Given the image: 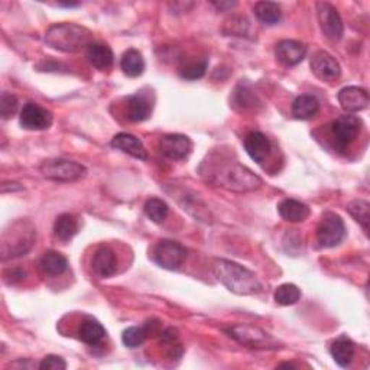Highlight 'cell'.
<instances>
[{"label": "cell", "mask_w": 370, "mask_h": 370, "mask_svg": "<svg viewBox=\"0 0 370 370\" xmlns=\"http://www.w3.org/2000/svg\"><path fill=\"white\" fill-rule=\"evenodd\" d=\"M203 165H207V169H200L202 175L216 187L235 193H248L262 187V179L236 161H216Z\"/></svg>", "instance_id": "6da1fadb"}, {"label": "cell", "mask_w": 370, "mask_h": 370, "mask_svg": "<svg viewBox=\"0 0 370 370\" xmlns=\"http://www.w3.org/2000/svg\"><path fill=\"white\" fill-rule=\"evenodd\" d=\"M213 272H215L219 282H221L233 294L253 295L262 291V283L258 276L248 268L236 262L219 259L213 265Z\"/></svg>", "instance_id": "7a4b0ae2"}, {"label": "cell", "mask_w": 370, "mask_h": 370, "mask_svg": "<svg viewBox=\"0 0 370 370\" xmlns=\"http://www.w3.org/2000/svg\"><path fill=\"white\" fill-rule=\"evenodd\" d=\"M93 34L85 26L77 23H55L48 28L45 34V42L54 50L63 52H80L85 47L89 48Z\"/></svg>", "instance_id": "3957f363"}, {"label": "cell", "mask_w": 370, "mask_h": 370, "mask_svg": "<svg viewBox=\"0 0 370 370\" xmlns=\"http://www.w3.org/2000/svg\"><path fill=\"white\" fill-rule=\"evenodd\" d=\"M36 239V229L31 221L18 220L10 224V229L5 230L2 241L3 261L19 258L26 254L34 246Z\"/></svg>", "instance_id": "277c9868"}, {"label": "cell", "mask_w": 370, "mask_h": 370, "mask_svg": "<svg viewBox=\"0 0 370 370\" xmlns=\"http://www.w3.org/2000/svg\"><path fill=\"white\" fill-rule=\"evenodd\" d=\"M224 333L236 340L237 343L243 345L249 349L256 350H275L282 345L278 338L270 336L265 330L250 324H235L224 329Z\"/></svg>", "instance_id": "5b68a950"}, {"label": "cell", "mask_w": 370, "mask_h": 370, "mask_svg": "<svg viewBox=\"0 0 370 370\" xmlns=\"http://www.w3.org/2000/svg\"><path fill=\"white\" fill-rule=\"evenodd\" d=\"M41 174L47 179L56 182H74L85 177L87 169L84 165L69 160H48L39 166Z\"/></svg>", "instance_id": "8992f818"}, {"label": "cell", "mask_w": 370, "mask_h": 370, "mask_svg": "<svg viewBox=\"0 0 370 370\" xmlns=\"http://www.w3.org/2000/svg\"><path fill=\"white\" fill-rule=\"evenodd\" d=\"M152 259L164 269L178 270L187 259V250L174 240H160L152 250Z\"/></svg>", "instance_id": "52a82bcc"}, {"label": "cell", "mask_w": 370, "mask_h": 370, "mask_svg": "<svg viewBox=\"0 0 370 370\" xmlns=\"http://www.w3.org/2000/svg\"><path fill=\"white\" fill-rule=\"evenodd\" d=\"M346 235L343 219L336 213H325L317 227V240L321 248L330 249L341 243Z\"/></svg>", "instance_id": "ba28073f"}, {"label": "cell", "mask_w": 370, "mask_h": 370, "mask_svg": "<svg viewBox=\"0 0 370 370\" xmlns=\"http://www.w3.org/2000/svg\"><path fill=\"white\" fill-rule=\"evenodd\" d=\"M362 122L353 115H345L337 118L331 124V133L340 149L349 148L360 132Z\"/></svg>", "instance_id": "9c48e42d"}, {"label": "cell", "mask_w": 370, "mask_h": 370, "mask_svg": "<svg viewBox=\"0 0 370 370\" xmlns=\"http://www.w3.org/2000/svg\"><path fill=\"white\" fill-rule=\"evenodd\" d=\"M317 17L318 22L321 26L323 34L331 39V41H338L343 36L345 32V26L343 21H341L337 9L327 3V2H318L317 3Z\"/></svg>", "instance_id": "30bf717a"}, {"label": "cell", "mask_w": 370, "mask_h": 370, "mask_svg": "<svg viewBox=\"0 0 370 370\" xmlns=\"http://www.w3.org/2000/svg\"><path fill=\"white\" fill-rule=\"evenodd\" d=\"M19 120L26 131H45L52 124V113L36 103H26L21 110Z\"/></svg>", "instance_id": "8fae6325"}, {"label": "cell", "mask_w": 370, "mask_h": 370, "mask_svg": "<svg viewBox=\"0 0 370 370\" xmlns=\"http://www.w3.org/2000/svg\"><path fill=\"white\" fill-rule=\"evenodd\" d=\"M160 151L169 160H185L193 151V142L188 136L179 133L165 135L160 140Z\"/></svg>", "instance_id": "7c38bea8"}, {"label": "cell", "mask_w": 370, "mask_h": 370, "mask_svg": "<svg viewBox=\"0 0 370 370\" xmlns=\"http://www.w3.org/2000/svg\"><path fill=\"white\" fill-rule=\"evenodd\" d=\"M311 69L317 78L327 83L336 81L341 74L338 61L327 51H318L312 55Z\"/></svg>", "instance_id": "4fadbf2b"}, {"label": "cell", "mask_w": 370, "mask_h": 370, "mask_svg": "<svg viewBox=\"0 0 370 370\" xmlns=\"http://www.w3.org/2000/svg\"><path fill=\"white\" fill-rule=\"evenodd\" d=\"M275 55L281 64L287 67H294L305 58L307 47L300 41L283 39L276 45Z\"/></svg>", "instance_id": "5bb4252c"}, {"label": "cell", "mask_w": 370, "mask_h": 370, "mask_svg": "<svg viewBox=\"0 0 370 370\" xmlns=\"http://www.w3.org/2000/svg\"><path fill=\"white\" fill-rule=\"evenodd\" d=\"M338 103L347 113L362 111L369 106V93L364 89L350 85L340 90Z\"/></svg>", "instance_id": "9a60e30c"}, {"label": "cell", "mask_w": 370, "mask_h": 370, "mask_svg": "<svg viewBox=\"0 0 370 370\" xmlns=\"http://www.w3.org/2000/svg\"><path fill=\"white\" fill-rule=\"evenodd\" d=\"M91 266L96 275H98L100 278L113 276L118 270L116 253L113 252V249H110L109 246L98 248L93 256Z\"/></svg>", "instance_id": "2e32d148"}, {"label": "cell", "mask_w": 370, "mask_h": 370, "mask_svg": "<svg viewBox=\"0 0 370 370\" xmlns=\"http://www.w3.org/2000/svg\"><path fill=\"white\" fill-rule=\"evenodd\" d=\"M111 148L119 149L127 155L133 156L136 160L146 161L148 160V151L136 136L131 133H118L111 139Z\"/></svg>", "instance_id": "e0dca14e"}, {"label": "cell", "mask_w": 370, "mask_h": 370, "mask_svg": "<svg viewBox=\"0 0 370 370\" xmlns=\"http://www.w3.org/2000/svg\"><path fill=\"white\" fill-rule=\"evenodd\" d=\"M245 149L254 162L263 164L270 153V149H272V145L263 133L250 132L245 138Z\"/></svg>", "instance_id": "ac0fdd59"}, {"label": "cell", "mask_w": 370, "mask_h": 370, "mask_svg": "<svg viewBox=\"0 0 370 370\" xmlns=\"http://www.w3.org/2000/svg\"><path fill=\"white\" fill-rule=\"evenodd\" d=\"M152 115V103L144 94H135L127 98V119L133 123L145 122Z\"/></svg>", "instance_id": "d6986e66"}, {"label": "cell", "mask_w": 370, "mask_h": 370, "mask_svg": "<svg viewBox=\"0 0 370 370\" xmlns=\"http://www.w3.org/2000/svg\"><path fill=\"white\" fill-rule=\"evenodd\" d=\"M279 216L290 223H301L308 219L309 207L301 202L287 198L278 206Z\"/></svg>", "instance_id": "ffe728a7"}, {"label": "cell", "mask_w": 370, "mask_h": 370, "mask_svg": "<svg viewBox=\"0 0 370 370\" xmlns=\"http://www.w3.org/2000/svg\"><path fill=\"white\" fill-rule=\"evenodd\" d=\"M85 55H87L89 63L100 71L109 69L113 65V61H115V55H113L110 47L106 44H98V42L90 44Z\"/></svg>", "instance_id": "44dd1931"}, {"label": "cell", "mask_w": 370, "mask_h": 370, "mask_svg": "<svg viewBox=\"0 0 370 370\" xmlns=\"http://www.w3.org/2000/svg\"><path fill=\"white\" fill-rule=\"evenodd\" d=\"M67 268L68 261L65 256L54 250L44 253L39 261V269L42 270V274L48 276H58L65 272Z\"/></svg>", "instance_id": "7402d4cb"}, {"label": "cell", "mask_w": 370, "mask_h": 370, "mask_svg": "<svg viewBox=\"0 0 370 370\" xmlns=\"http://www.w3.org/2000/svg\"><path fill=\"white\" fill-rule=\"evenodd\" d=\"M320 110L318 100L314 96L303 94L298 96L292 103V116L298 120H308L314 118Z\"/></svg>", "instance_id": "603a6c76"}, {"label": "cell", "mask_w": 370, "mask_h": 370, "mask_svg": "<svg viewBox=\"0 0 370 370\" xmlns=\"http://www.w3.org/2000/svg\"><path fill=\"white\" fill-rule=\"evenodd\" d=\"M105 337H106V330L98 321L93 318H87L81 323L78 329V338L83 341V343L89 346H96L100 343Z\"/></svg>", "instance_id": "cb8c5ba5"}, {"label": "cell", "mask_w": 370, "mask_h": 370, "mask_svg": "<svg viewBox=\"0 0 370 370\" xmlns=\"http://www.w3.org/2000/svg\"><path fill=\"white\" fill-rule=\"evenodd\" d=\"M78 220L69 213H64L54 223V236L61 241H68L78 233Z\"/></svg>", "instance_id": "d4e9b609"}, {"label": "cell", "mask_w": 370, "mask_h": 370, "mask_svg": "<svg viewBox=\"0 0 370 370\" xmlns=\"http://www.w3.org/2000/svg\"><path fill=\"white\" fill-rule=\"evenodd\" d=\"M330 353L333 356L334 362L341 366V367H347L353 358H354V345L350 338L346 336L338 337L337 340L333 341V345L330 347Z\"/></svg>", "instance_id": "484cf974"}, {"label": "cell", "mask_w": 370, "mask_h": 370, "mask_svg": "<svg viewBox=\"0 0 370 370\" xmlns=\"http://www.w3.org/2000/svg\"><path fill=\"white\" fill-rule=\"evenodd\" d=\"M120 67H122L123 73L127 77L136 78V77L144 74V71H145V60H144V56H142V54L139 51L129 50V51H126L122 55Z\"/></svg>", "instance_id": "4316f807"}, {"label": "cell", "mask_w": 370, "mask_h": 370, "mask_svg": "<svg viewBox=\"0 0 370 370\" xmlns=\"http://www.w3.org/2000/svg\"><path fill=\"white\" fill-rule=\"evenodd\" d=\"M254 15L265 25H276L282 18L281 6L275 2H258L254 5Z\"/></svg>", "instance_id": "83f0119b"}, {"label": "cell", "mask_w": 370, "mask_h": 370, "mask_svg": "<svg viewBox=\"0 0 370 370\" xmlns=\"http://www.w3.org/2000/svg\"><path fill=\"white\" fill-rule=\"evenodd\" d=\"M144 211L149 220H152L156 224H161L168 216L169 207L164 200H161V198H149L144 206Z\"/></svg>", "instance_id": "f1b7e54d"}, {"label": "cell", "mask_w": 370, "mask_h": 370, "mask_svg": "<svg viewBox=\"0 0 370 370\" xmlns=\"http://www.w3.org/2000/svg\"><path fill=\"white\" fill-rule=\"evenodd\" d=\"M274 298L279 305H294L300 301L301 291L294 283H282L276 288Z\"/></svg>", "instance_id": "f546056e"}, {"label": "cell", "mask_w": 370, "mask_h": 370, "mask_svg": "<svg viewBox=\"0 0 370 370\" xmlns=\"http://www.w3.org/2000/svg\"><path fill=\"white\" fill-rule=\"evenodd\" d=\"M347 210L351 215V217L358 221L363 230L369 232V221H370V206L367 202L363 200H354L347 206Z\"/></svg>", "instance_id": "4dcf8cb0"}, {"label": "cell", "mask_w": 370, "mask_h": 370, "mask_svg": "<svg viewBox=\"0 0 370 370\" xmlns=\"http://www.w3.org/2000/svg\"><path fill=\"white\" fill-rule=\"evenodd\" d=\"M148 337V329L146 327H129L122 334L123 345L127 347H138L140 346Z\"/></svg>", "instance_id": "1f68e13d"}, {"label": "cell", "mask_w": 370, "mask_h": 370, "mask_svg": "<svg viewBox=\"0 0 370 370\" xmlns=\"http://www.w3.org/2000/svg\"><path fill=\"white\" fill-rule=\"evenodd\" d=\"M207 71V61L202 60V61H193L185 64L181 69H179V76L185 80H198L202 78Z\"/></svg>", "instance_id": "d6a6232c"}, {"label": "cell", "mask_w": 370, "mask_h": 370, "mask_svg": "<svg viewBox=\"0 0 370 370\" xmlns=\"http://www.w3.org/2000/svg\"><path fill=\"white\" fill-rule=\"evenodd\" d=\"M249 21L245 18H232L230 21L226 22L224 26V34L227 35H233V36H246L249 32Z\"/></svg>", "instance_id": "836d02e7"}, {"label": "cell", "mask_w": 370, "mask_h": 370, "mask_svg": "<svg viewBox=\"0 0 370 370\" xmlns=\"http://www.w3.org/2000/svg\"><path fill=\"white\" fill-rule=\"evenodd\" d=\"M18 107H19V103H18L17 96L5 91L2 94V98H0V113H2V118L5 120L13 118L15 116V113L18 111Z\"/></svg>", "instance_id": "e575fe53"}, {"label": "cell", "mask_w": 370, "mask_h": 370, "mask_svg": "<svg viewBox=\"0 0 370 370\" xmlns=\"http://www.w3.org/2000/svg\"><path fill=\"white\" fill-rule=\"evenodd\" d=\"M254 100H256V96L245 89V87H239L236 91H235V97H233V106H240L241 109H248V107H253L254 106Z\"/></svg>", "instance_id": "d590c367"}, {"label": "cell", "mask_w": 370, "mask_h": 370, "mask_svg": "<svg viewBox=\"0 0 370 370\" xmlns=\"http://www.w3.org/2000/svg\"><path fill=\"white\" fill-rule=\"evenodd\" d=\"M41 370H65L67 363L60 356H47V358L42 359V362L38 364Z\"/></svg>", "instance_id": "8d00e7d4"}, {"label": "cell", "mask_w": 370, "mask_h": 370, "mask_svg": "<svg viewBox=\"0 0 370 370\" xmlns=\"http://www.w3.org/2000/svg\"><path fill=\"white\" fill-rule=\"evenodd\" d=\"M36 364H34L31 360H23V359H21V360H18V362H13V363H10V364H8V367H15V369H31V367H35Z\"/></svg>", "instance_id": "74e56055"}, {"label": "cell", "mask_w": 370, "mask_h": 370, "mask_svg": "<svg viewBox=\"0 0 370 370\" xmlns=\"http://www.w3.org/2000/svg\"><path fill=\"white\" fill-rule=\"evenodd\" d=\"M211 5L215 6L217 10H229L235 8L237 3L236 2H224V0H220V2H211Z\"/></svg>", "instance_id": "f35d334b"}, {"label": "cell", "mask_w": 370, "mask_h": 370, "mask_svg": "<svg viewBox=\"0 0 370 370\" xmlns=\"http://www.w3.org/2000/svg\"><path fill=\"white\" fill-rule=\"evenodd\" d=\"M162 340L168 341V343H174L177 340V331L174 329H168L162 333Z\"/></svg>", "instance_id": "ab89813d"}]
</instances>
